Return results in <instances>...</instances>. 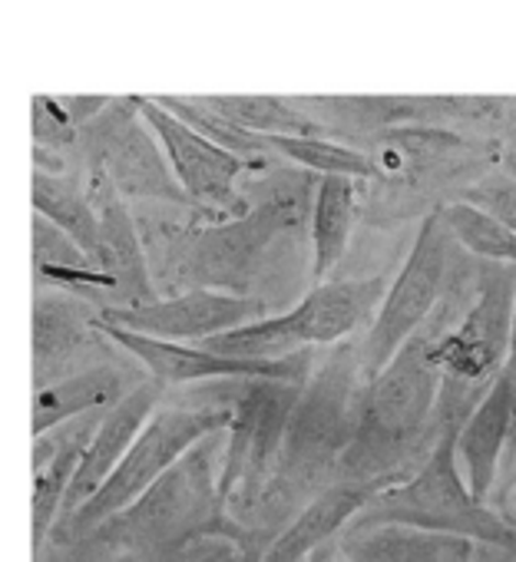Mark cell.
I'll return each mask as SVG.
<instances>
[{
	"label": "cell",
	"instance_id": "1",
	"mask_svg": "<svg viewBox=\"0 0 516 562\" xmlns=\"http://www.w3.org/2000/svg\"><path fill=\"white\" fill-rule=\"evenodd\" d=\"M258 195L245 192L248 212L228 222H189L153 225L143 232L153 281L159 299L182 292H225L255 295L251 285L262 271L269 251L292 238L305 218H312L315 186L312 172L262 169Z\"/></svg>",
	"mask_w": 516,
	"mask_h": 562
},
{
	"label": "cell",
	"instance_id": "2",
	"mask_svg": "<svg viewBox=\"0 0 516 562\" xmlns=\"http://www.w3.org/2000/svg\"><path fill=\"white\" fill-rule=\"evenodd\" d=\"M225 434L189 450L126 513L97 526L74 546L90 555H130L136 562H202L212 549L258 546L255 532L232 519L222 499Z\"/></svg>",
	"mask_w": 516,
	"mask_h": 562
},
{
	"label": "cell",
	"instance_id": "3",
	"mask_svg": "<svg viewBox=\"0 0 516 562\" xmlns=\"http://www.w3.org/2000/svg\"><path fill=\"white\" fill-rule=\"evenodd\" d=\"M434 335L411 338L394 361L364 384L358 437L341 463V480L391 486L417 470L420 447L440 434L444 374L434 364Z\"/></svg>",
	"mask_w": 516,
	"mask_h": 562
},
{
	"label": "cell",
	"instance_id": "4",
	"mask_svg": "<svg viewBox=\"0 0 516 562\" xmlns=\"http://www.w3.org/2000/svg\"><path fill=\"white\" fill-rule=\"evenodd\" d=\"M364 384L368 378L358 341L328 348L295 401L282 447L279 483L269 506H309L318 493L341 480V463L358 437Z\"/></svg>",
	"mask_w": 516,
	"mask_h": 562
},
{
	"label": "cell",
	"instance_id": "5",
	"mask_svg": "<svg viewBox=\"0 0 516 562\" xmlns=\"http://www.w3.org/2000/svg\"><path fill=\"white\" fill-rule=\"evenodd\" d=\"M242 381H215L199 387H182L186 397H169L143 427L139 440L110 476V483L70 519L54 529V546H74L90 536L97 526L126 513L146 490H153L189 450L202 440L225 434L235 417V394Z\"/></svg>",
	"mask_w": 516,
	"mask_h": 562
},
{
	"label": "cell",
	"instance_id": "6",
	"mask_svg": "<svg viewBox=\"0 0 516 562\" xmlns=\"http://www.w3.org/2000/svg\"><path fill=\"white\" fill-rule=\"evenodd\" d=\"M437 417L440 434L434 447L420 457L417 470L374 493L351 526H407L434 536L467 539L473 546H490L503 555H516V532L490 509V503L473 496L460 470L457 430L463 417Z\"/></svg>",
	"mask_w": 516,
	"mask_h": 562
},
{
	"label": "cell",
	"instance_id": "7",
	"mask_svg": "<svg viewBox=\"0 0 516 562\" xmlns=\"http://www.w3.org/2000/svg\"><path fill=\"white\" fill-rule=\"evenodd\" d=\"M384 295V278H335L315 285L289 312L205 341V348L242 361H285L315 348H335L345 345L361 325L371 328Z\"/></svg>",
	"mask_w": 516,
	"mask_h": 562
},
{
	"label": "cell",
	"instance_id": "8",
	"mask_svg": "<svg viewBox=\"0 0 516 562\" xmlns=\"http://www.w3.org/2000/svg\"><path fill=\"white\" fill-rule=\"evenodd\" d=\"M473 305L434 338V364L444 374L440 411L467 417L500 378L516 312V268L483 261L473 274Z\"/></svg>",
	"mask_w": 516,
	"mask_h": 562
},
{
	"label": "cell",
	"instance_id": "9",
	"mask_svg": "<svg viewBox=\"0 0 516 562\" xmlns=\"http://www.w3.org/2000/svg\"><path fill=\"white\" fill-rule=\"evenodd\" d=\"M302 384L289 381H242L235 394V417L225 430L222 457V499L235 522L248 529V519L258 516L279 483L282 447L289 420ZM255 532V529H251Z\"/></svg>",
	"mask_w": 516,
	"mask_h": 562
},
{
	"label": "cell",
	"instance_id": "10",
	"mask_svg": "<svg viewBox=\"0 0 516 562\" xmlns=\"http://www.w3.org/2000/svg\"><path fill=\"white\" fill-rule=\"evenodd\" d=\"M453 245L457 238L447 228L444 209H430L420 218L417 238L397 271V278L388 285V295L368 328V335L358 341L364 378L371 381L381 374L394 355L420 335V328L430 322L434 308L440 305L447 292V278L453 265Z\"/></svg>",
	"mask_w": 516,
	"mask_h": 562
},
{
	"label": "cell",
	"instance_id": "11",
	"mask_svg": "<svg viewBox=\"0 0 516 562\" xmlns=\"http://www.w3.org/2000/svg\"><path fill=\"white\" fill-rule=\"evenodd\" d=\"M139 113L153 136L159 139L172 176L179 179L189 205L195 209V222H228L248 212L245 192H238V179L245 172H262L269 166L248 162L225 146L212 143L186 120H179L159 97H136Z\"/></svg>",
	"mask_w": 516,
	"mask_h": 562
},
{
	"label": "cell",
	"instance_id": "12",
	"mask_svg": "<svg viewBox=\"0 0 516 562\" xmlns=\"http://www.w3.org/2000/svg\"><path fill=\"white\" fill-rule=\"evenodd\" d=\"M80 143L87 149L90 172L106 176L123 199L139 195V199H166L176 205H189L159 139L153 136V130L139 113L136 97L113 100L103 110V116H97L80 133Z\"/></svg>",
	"mask_w": 516,
	"mask_h": 562
},
{
	"label": "cell",
	"instance_id": "13",
	"mask_svg": "<svg viewBox=\"0 0 516 562\" xmlns=\"http://www.w3.org/2000/svg\"><path fill=\"white\" fill-rule=\"evenodd\" d=\"M262 318H269L266 299L225 295V292H182V295L156 299L139 308L100 312L103 325L146 335L156 341H172V345H205Z\"/></svg>",
	"mask_w": 516,
	"mask_h": 562
},
{
	"label": "cell",
	"instance_id": "14",
	"mask_svg": "<svg viewBox=\"0 0 516 562\" xmlns=\"http://www.w3.org/2000/svg\"><path fill=\"white\" fill-rule=\"evenodd\" d=\"M116 345L100 331V312L67 292L37 289L34 295V391L77 371L110 364Z\"/></svg>",
	"mask_w": 516,
	"mask_h": 562
},
{
	"label": "cell",
	"instance_id": "15",
	"mask_svg": "<svg viewBox=\"0 0 516 562\" xmlns=\"http://www.w3.org/2000/svg\"><path fill=\"white\" fill-rule=\"evenodd\" d=\"M166 394H169V387H162L159 381L146 378L116 407H110L103 414V420H100V427H97V434H93L83 460H80V470H77V476L70 483V493H67L60 522L70 519L74 513H80L110 483V476L120 470V463L126 460V453L139 440L143 427L149 424V417L166 401Z\"/></svg>",
	"mask_w": 516,
	"mask_h": 562
},
{
	"label": "cell",
	"instance_id": "16",
	"mask_svg": "<svg viewBox=\"0 0 516 562\" xmlns=\"http://www.w3.org/2000/svg\"><path fill=\"white\" fill-rule=\"evenodd\" d=\"M106 411L70 420L44 437L34 440V503H31V526H34V555L54 539V529L64 516V503L70 483L80 470V460L100 427Z\"/></svg>",
	"mask_w": 516,
	"mask_h": 562
},
{
	"label": "cell",
	"instance_id": "17",
	"mask_svg": "<svg viewBox=\"0 0 516 562\" xmlns=\"http://www.w3.org/2000/svg\"><path fill=\"white\" fill-rule=\"evenodd\" d=\"M384 486L361 483V480H338L325 493H318L309 506H302L269 546H262L258 562H309L318 549L338 542L348 526L361 516L374 493Z\"/></svg>",
	"mask_w": 516,
	"mask_h": 562
},
{
	"label": "cell",
	"instance_id": "18",
	"mask_svg": "<svg viewBox=\"0 0 516 562\" xmlns=\"http://www.w3.org/2000/svg\"><path fill=\"white\" fill-rule=\"evenodd\" d=\"M516 447V394L496 378L457 430V460L476 499L490 503L506 450Z\"/></svg>",
	"mask_w": 516,
	"mask_h": 562
},
{
	"label": "cell",
	"instance_id": "19",
	"mask_svg": "<svg viewBox=\"0 0 516 562\" xmlns=\"http://www.w3.org/2000/svg\"><path fill=\"white\" fill-rule=\"evenodd\" d=\"M133 387H126V371L116 361H110V364L77 371L64 381H54V384L34 391V411H31L34 440L70 424V420L116 407Z\"/></svg>",
	"mask_w": 516,
	"mask_h": 562
},
{
	"label": "cell",
	"instance_id": "20",
	"mask_svg": "<svg viewBox=\"0 0 516 562\" xmlns=\"http://www.w3.org/2000/svg\"><path fill=\"white\" fill-rule=\"evenodd\" d=\"M338 562H476V546L407 526H348Z\"/></svg>",
	"mask_w": 516,
	"mask_h": 562
},
{
	"label": "cell",
	"instance_id": "21",
	"mask_svg": "<svg viewBox=\"0 0 516 562\" xmlns=\"http://www.w3.org/2000/svg\"><path fill=\"white\" fill-rule=\"evenodd\" d=\"M358 195L361 182L348 176H325L315 186L309 241H312V289L335 281V271L351 245V232L358 222Z\"/></svg>",
	"mask_w": 516,
	"mask_h": 562
},
{
	"label": "cell",
	"instance_id": "22",
	"mask_svg": "<svg viewBox=\"0 0 516 562\" xmlns=\"http://www.w3.org/2000/svg\"><path fill=\"white\" fill-rule=\"evenodd\" d=\"M473 143L450 130H430V126H391L381 130L371 139V149H364L378 169V182H420L424 176L444 169L457 153H470Z\"/></svg>",
	"mask_w": 516,
	"mask_h": 562
},
{
	"label": "cell",
	"instance_id": "23",
	"mask_svg": "<svg viewBox=\"0 0 516 562\" xmlns=\"http://www.w3.org/2000/svg\"><path fill=\"white\" fill-rule=\"evenodd\" d=\"M34 212L67 232L103 268V232L87 182L70 172L34 169Z\"/></svg>",
	"mask_w": 516,
	"mask_h": 562
},
{
	"label": "cell",
	"instance_id": "24",
	"mask_svg": "<svg viewBox=\"0 0 516 562\" xmlns=\"http://www.w3.org/2000/svg\"><path fill=\"white\" fill-rule=\"evenodd\" d=\"M276 159L289 162L292 169L325 176H348L358 182H378V169L364 149L345 146L328 136H266Z\"/></svg>",
	"mask_w": 516,
	"mask_h": 562
},
{
	"label": "cell",
	"instance_id": "25",
	"mask_svg": "<svg viewBox=\"0 0 516 562\" xmlns=\"http://www.w3.org/2000/svg\"><path fill=\"white\" fill-rule=\"evenodd\" d=\"M218 116L255 136H318L309 113L282 97H202Z\"/></svg>",
	"mask_w": 516,
	"mask_h": 562
},
{
	"label": "cell",
	"instance_id": "26",
	"mask_svg": "<svg viewBox=\"0 0 516 562\" xmlns=\"http://www.w3.org/2000/svg\"><path fill=\"white\" fill-rule=\"evenodd\" d=\"M450 235L457 238V245H463L467 251H473L480 261L490 265H513L516 268V232L506 228L503 222L490 218L486 212L467 205V202H447L440 205Z\"/></svg>",
	"mask_w": 516,
	"mask_h": 562
},
{
	"label": "cell",
	"instance_id": "27",
	"mask_svg": "<svg viewBox=\"0 0 516 562\" xmlns=\"http://www.w3.org/2000/svg\"><path fill=\"white\" fill-rule=\"evenodd\" d=\"M60 268H100L67 232L34 212V274Z\"/></svg>",
	"mask_w": 516,
	"mask_h": 562
},
{
	"label": "cell",
	"instance_id": "28",
	"mask_svg": "<svg viewBox=\"0 0 516 562\" xmlns=\"http://www.w3.org/2000/svg\"><path fill=\"white\" fill-rule=\"evenodd\" d=\"M460 202L486 212L490 218L503 222L506 228L516 232V176L506 172L503 166L490 176H480L473 179L463 192H460Z\"/></svg>",
	"mask_w": 516,
	"mask_h": 562
},
{
	"label": "cell",
	"instance_id": "29",
	"mask_svg": "<svg viewBox=\"0 0 516 562\" xmlns=\"http://www.w3.org/2000/svg\"><path fill=\"white\" fill-rule=\"evenodd\" d=\"M490 509L516 532V447H513V460L509 467L500 473V483L490 496Z\"/></svg>",
	"mask_w": 516,
	"mask_h": 562
},
{
	"label": "cell",
	"instance_id": "30",
	"mask_svg": "<svg viewBox=\"0 0 516 562\" xmlns=\"http://www.w3.org/2000/svg\"><path fill=\"white\" fill-rule=\"evenodd\" d=\"M500 378L513 387L516 394V312H513V335H509V355H506V364L500 371Z\"/></svg>",
	"mask_w": 516,
	"mask_h": 562
},
{
	"label": "cell",
	"instance_id": "31",
	"mask_svg": "<svg viewBox=\"0 0 516 562\" xmlns=\"http://www.w3.org/2000/svg\"><path fill=\"white\" fill-rule=\"evenodd\" d=\"M309 562H338V542H332V546L318 549Z\"/></svg>",
	"mask_w": 516,
	"mask_h": 562
},
{
	"label": "cell",
	"instance_id": "32",
	"mask_svg": "<svg viewBox=\"0 0 516 562\" xmlns=\"http://www.w3.org/2000/svg\"><path fill=\"white\" fill-rule=\"evenodd\" d=\"M258 555H262V546H255V549H248L242 562H258Z\"/></svg>",
	"mask_w": 516,
	"mask_h": 562
},
{
	"label": "cell",
	"instance_id": "33",
	"mask_svg": "<svg viewBox=\"0 0 516 562\" xmlns=\"http://www.w3.org/2000/svg\"><path fill=\"white\" fill-rule=\"evenodd\" d=\"M97 562H136V559H130V555H106V559H97Z\"/></svg>",
	"mask_w": 516,
	"mask_h": 562
}]
</instances>
